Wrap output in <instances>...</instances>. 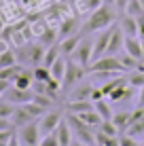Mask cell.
Segmentation results:
<instances>
[{"mask_svg":"<svg viewBox=\"0 0 144 146\" xmlns=\"http://www.w3.org/2000/svg\"><path fill=\"white\" fill-rule=\"evenodd\" d=\"M96 144L98 146H117L119 144V138L108 135V133H104L102 129H98V131H96Z\"/></svg>","mask_w":144,"mask_h":146,"instance_id":"603a6c76","label":"cell"},{"mask_svg":"<svg viewBox=\"0 0 144 146\" xmlns=\"http://www.w3.org/2000/svg\"><path fill=\"white\" fill-rule=\"evenodd\" d=\"M0 28H2V19H0Z\"/></svg>","mask_w":144,"mask_h":146,"instance_id":"bcb514c9","label":"cell"},{"mask_svg":"<svg viewBox=\"0 0 144 146\" xmlns=\"http://www.w3.org/2000/svg\"><path fill=\"white\" fill-rule=\"evenodd\" d=\"M19 133H17V140L19 144H26V146H38L40 144V125L36 123V121H30V123L21 125V127H17Z\"/></svg>","mask_w":144,"mask_h":146,"instance_id":"3957f363","label":"cell"},{"mask_svg":"<svg viewBox=\"0 0 144 146\" xmlns=\"http://www.w3.org/2000/svg\"><path fill=\"white\" fill-rule=\"evenodd\" d=\"M142 144H144V135H142Z\"/></svg>","mask_w":144,"mask_h":146,"instance_id":"7dc6e473","label":"cell"},{"mask_svg":"<svg viewBox=\"0 0 144 146\" xmlns=\"http://www.w3.org/2000/svg\"><path fill=\"white\" fill-rule=\"evenodd\" d=\"M72 59L76 64H81V66H85V68L91 66V62H93V40L81 38V42L76 44V49L72 53Z\"/></svg>","mask_w":144,"mask_h":146,"instance_id":"5b68a950","label":"cell"},{"mask_svg":"<svg viewBox=\"0 0 144 146\" xmlns=\"http://www.w3.org/2000/svg\"><path fill=\"white\" fill-rule=\"evenodd\" d=\"M91 91H93V87L91 85H74V87L70 89V98L68 100H91Z\"/></svg>","mask_w":144,"mask_h":146,"instance_id":"d6986e66","label":"cell"},{"mask_svg":"<svg viewBox=\"0 0 144 146\" xmlns=\"http://www.w3.org/2000/svg\"><path fill=\"white\" fill-rule=\"evenodd\" d=\"M125 13L133 15V17H140V15H144V4H142V0H129Z\"/></svg>","mask_w":144,"mask_h":146,"instance_id":"f1b7e54d","label":"cell"},{"mask_svg":"<svg viewBox=\"0 0 144 146\" xmlns=\"http://www.w3.org/2000/svg\"><path fill=\"white\" fill-rule=\"evenodd\" d=\"M11 127H15L11 119H4V117H0V129H11Z\"/></svg>","mask_w":144,"mask_h":146,"instance_id":"ab89813d","label":"cell"},{"mask_svg":"<svg viewBox=\"0 0 144 146\" xmlns=\"http://www.w3.org/2000/svg\"><path fill=\"white\" fill-rule=\"evenodd\" d=\"M138 106H144V85L140 87V93H138Z\"/></svg>","mask_w":144,"mask_h":146,"instance_id":"b9f144b4","label":"cell"},{"mask_svg":"<svg viewBox=\"0 0 144 146\" xmlns=\"http://www.w3.org/2000/svg\"><path fill=\"white\" fill-rule=\"evenodd\" d=\"M2 4H4V0H0V9H2Z\"/></svg>","mask_w":144,"mask_h":146,"instance_id":"f6af8a7d","label":"cell"},{"mask_svg":"<svg viewBox=\"0 0 144 146\" xmlns=\"http://www.w3.org/2000/svg\"><path fill=\"white\" fill-rule=\"evenodd\" d=\"M138 142H136V138H131V135H121L119 138V146H136Z\"/></svg>","mask_w":144,"mask_h":146,"instance_id":"d590c367","label":"cell"},{"mask_svg":"<svg viewBox=\"0 0 144 146\" xmlns=\"http://www.w3.org/2000/svg\"><path fill=\"white\" fill-rule=\"evenodd\" d=\"M127 4H129V0H115V4H112V7H115L117 11L123 15V13L127 11Z\"/></svg>","mask_w":144,"mask_h":146,"instance_id":"8d00e7d4","label":"cell"},{"mask_svg":"<svg viewBox=\"0 0 144 146\" xmlns=\"http://www.w3.org/2000/svg\"><path fill=\"white\" fill-rule=\"evenodd\" d=\"M112 121H115V125L119 129H127V125L131 121V112H117V114H112Z\"/></svg>","mask_w":144,"mask_h":146,"instance_id":"4316f807","label":"cell"},{"mask_svg":"<svg viewBox=\"0 0 144 146\" xmlns=\"http://www.w3.org/2000/svg\"><path fill=\"white\" fill-rule=\"evenodd\" d=\"M17 62V55L13 51H9V49H4V51H0V70L2 68H9V66H15Z\"/></svg>","mask_w":144,"mask_h":146,"instance_id":"d4e9b609","label":"cell"},{"mask_svg":"<svg viewBox=\"0 0 144 146\" xmlns=\"http://www.w3.org/2000/svg\"><path fill=\"white\" fill-rule=\"evenodd\" d=\"M81 11H87V13H91V11H96L98 7H102L104 4V0H81Z\"/></svg>","mask_w":144,"mask_h":146,"instance_id":"1f68e13d","label":"cell"},{"mask_svg":"<svg viewBox=\"0 0 144 146\" xmlns=\"http://www.w3.org/2000/svg\"><path fill=\"white\" fill-rule=\"evenodd\" d=\"M138 38L144 40V15L138 17Z\"/></svg>","mask_w":144,"mask_h":146,"instance_id":"74e56055","label":"cell"},{"mask_svg":"<svg viewBox=\"0 0 144 146\" xmlns=\"http://www.w3.org/2000/svg\"><path fill=\"white\" fill-rule=\"evenodd\" d=\"M40 146H59L55 131H51V133H44L42 138H40Z\"/></svg>","mask_w":144,"mask_h":146,"instance_id":"e575fe53","label":"cell"},{"mask_svg":"<svg viewBox=\"0 0 144 146\" xmlns=\"http://www.w3.org/2000/svg\"><path fill=\"white\" fill-rule=\"evenodd\" d=\"M112 21H115V11H112L108 4H102L98 7L96 11H91L89 19L83 23L81 34H93V32H100L104 28H110Z\"/></svg>","mask_w":144,"mask_h":146,"instance_id":"6da1fadb","label":"cell"},{"mask_svg":"<svg viewBox=\"0 0 144 146\" xmlns=\"http://www.w3.org/2000/svg\"><path fill=\"white\" fill-rule=\"evenodd\" d=\"M64 117H62V112H57V110H49V112H44L40 119V133L44 135V133H51V131H55L57 129V125H59V121H62Z\"/></svg>","mask_w":144,"mask_h":146,"instance_id":"52a82bcc","label":"cell"},{"mask_svg":"<svg viewBox=\"0 0 144 146\" xmlns=\"http://www.w3.org/2000/svg\"><path fill=\"white\" fill-rule=\"evenodd\" d=\"M7 2H13V4H15V2H17V0H7Z\"/></svg>","mask_w":144,"mask_h":146,"instance_id":"ee69618b","label":"cell"},{"mask_svg":"<svg viewBox=\"0 0 144 146\" xmlns=\"http://www.w3.org/2000/svg\"><path fill=\"white\" fill-rule=\"evenodd\" d=\"M93 104H96L93 108L98 110V114H100L104 121H106V119H112V108H110V104H106V100H104V98L98 100V102H93Z\"/></svg>","mask_w":144,"mask_h":146,"instance_id":"484cf974","label":"cell"},{"mask_svg":"<svg viewBox=\"0 0 144 146\" xmlns=\"http://www.w3.org/2000/svg\"><path fill=\"white\" fill-rule=\"evenodd\" d=\"M11 80H7V78H0V95H4V93H7V89L9 87H11Z\"/></svg>","mask_w":144,"mask_h":146,"instance_id":"f35d334b","label":"cell"},{"mask_svg":"<svg viewBox=\"0 0 144 146\" xmlns=\"http://www.w3.org/2000/svg\"><path fill=\"white\" fill-rule=\"evenodd\" d=\"M72 133H74V144H83V146H93L96 144V133L91 131V127L72 129Z\"/></svg>","mask_w":144,"mask_h":146,"instance_id":"7c38bea8","label":"cell"},{"mask_svg":"<svg viewBox=\"0 0 144 146\" xmlns=\"http://www.w3.org/2000/svg\"><path fill=\"white\" fill-rule=\"evenodd\" d=\"M32 74H34V80L47 83V80L51 78V68H49V66H44V64H38V66H34Z\"/></svg>","mask_w":144,"mask_h":146,"instance_id":"cb8c5ba5","label":"cell"},{"mask_svg":"<svg viewBox=\"0 0 144 146\" xmlns=\"http://www.w3.org/2000/svg\"><path fill=\"white\" fill-rule=\"evenodd\" d=\"M125 133L131 135V138H142V135H144V117H140L138 121L129 123V127L125 129Z\"/></svg>","mask_w":144,"mask_h":146,"instance_id":"7402d4cb","label":"cell"},{"mask_svg":"<svg viewBox=\"0 0 144 146\" xmlns=\"http://www.w3.org/2000/svg\"><path fill=\"white\" fill-rule=\"evenodd\" d=\"M44 51H47V47L40 42H34L28 47V64H32V66H38V64H42V57H44Z\"/></svg>","mask_w":144,"mask_h":146,"instance_id":"5bb4252c","label":"cell"},{"mask_svg":"<svg viewBox=\"0 0 144 146\" xmlns=\"http://www.w3.org/2000/svg\"><path fill=\"white\" fill-rule=\"evenodd\" d=\"M74 34H81L78 32V21L76 17H66L59 21V30H57V36L59 40L62 38H68V36H74Z\"/></svg>","mask_w":144,"mask_h":146,"instance_id":"30bf717a","label":"cell"},{"mask_svg":"<svg viewBox=\"0 0 144 146\" xmlns=\"http://www.w3.org/2000/svg\"><path fill=\"white\" fill-rule=\"evenodd\" d=\"M142 108H144V106H142Z\"/></svg>","mask_w":144,"mask_h":146,"instance_id":"c3c4849f","label":"cell"},{"mask_svg":"<svg viewBox=\"0 0 144 146\" xmlns=\"http://www.w3.org/2000/svg\"><path fill=\"white\" fill-rule=\"evenodd\" d=\"M93 106H96V104H93L91 100H68L66 112H76V114H81V112H85V110H93Z\"/></svg>","mask_w":144,"mask_h":146,"instance_id":"9a60e30c","label":"cell"},{"mask_svg":"<svg viewBox=\"0 0 144 146\" xmlns=\"http://www.w3.org/2000/svg\"><path fill=\"white\" fill-rule=\"evenodd\" d=\"M66 66H68L66 55H59L55 62L49 66V68H51V78H57L59 83H62V80H64V74H66Z\"/></svg>","mask_w":144,"mask_h":146,"instance_id":"e0dca14e","label":"cell"},{"mask_svg":"<svg viewBox=\"0 0 144 146\" xmlns=\"http://www.w3.org/2000/svg\"><path fill=\"white\" fill-rule=\"evenodd\" d=\"M32 83H34V74L30 72V70H21V72L13 78V85L15 87H21V89H32Z\"/></svg>","mask_w":144,"mask_h":146,"instance_id":"ffe728a7","label":"cell"},{"mask_svg":"<svg viewBox=\"0 0 144 146\" xmlns=\"http://www.w3.org/2000/svg\"><path fill=\"white\" fill-rule=\"evenodd\" d=\"M78 117L85 121V125H87V127H91V129L100 127V123L104 121V119L100 117V114H98V110H96V108H93V110H85V112H81Z\"/></svg>","mask_w":144,"mask_h":146,"instance_id":"44dd1931","label":"cell"},{"mask_svg":"<svg viewBox=\"0 0 144 146\" xmlns=\"http://www.w3.org/2000/svg\"><path fill=\"white\" fill-rule=\"evenodd\" d=\"M57 38V32L55 30H44V32H40V36H38V42L44 44V47H49V44H53Z\"/></svg>","mask_w":144,"mask_h":146,"instance_id":"f546056e","label":"cell"},{"mask_svg":"<svg viewBox=\"0 0 144 146\" xmlns=\"http://www.w3.org/2000/svg\"><path fill=\"white\" fill-rule=\"evenodd\" d=\"M11 121H13L15 129H17V127H21V125H26V123H30V121H36V119H34L32 114H30L28 110H26V106H23V104H21V106H17V108H15V112H13V117H11Z\"/></svg>","mask_w":144,"mask_h":146,"instance_id":"2e32d148","label":"cell"},{"mask_svg":"<svg viewBox=\"0 0 144 146\" xmlns=\"http://www.w3.org/2000/svg\"><path fill=\"white\" fill-rule=\"evenodd\" d=\"M85 66H81V64H76L74 59H70L66 66V74H64V80H62V91H70L74 85L78 83L83 76H85Z\"/></svg>","mask_w":144,"mask_h":146,"instance_id":"277c9868","label":"cell"},{"mask_svg":"<svg viewBox=\"0 0 144 146\" xmlns=\"http://www.w3.org/2000/svg\"><path fill=\"white\" fill-rule=\"evenodd\" d=\"M102 98H106V95L102 93V89H96V87H93V91H91V102H98V100H102Z\"/></svg>","mask_w":144,"mask_h":146,"instance_id":"60d3db41","label":"cell"},{"mask_svg":"<svg viewBox=\"0 0 144 146\" xmlns=\"http://www.w3.org/2000/svg\"><path fill=\"white\" fill-rule=\"evenodd\" d=\"M89 70L96 72V74H112V76L127 72L125 66L121 64V59H119V55H108V53L102 55V57H98V59H93Z\"/></svg>","mask_w":144,"mask_h":146,"instance_id":"7a4b0ae2","label":"cell"},{"mask_svg":"<svg viewBox=\"0 0 144 146\" xmlns=\"http://www.w3.org/2000/svg\"><path fill=\"white\" fill-rule=\"evenodd\" d=\"M123 44H125V34H123V30L119 28V26H112V32H110V40H108L106 53H108V55H117V53L123 49Z\"/></svg>","mask_w":144,"mask_h":146,"instance_id":"ba28073f","label":"cell"},{"mask_svg":"<svg viewBox=\"0 0 144 146\" xmlns=\"http://www.w3.org/2000/svg\"><path fill=\"white\" fill-rule=\"evenodd\" d=\"M83 34H74V36H68V38H62L59 40V49H62V55H72L76 44L81 42Z\"/></svg>","mask_w":144,"mask_h":146,"instance_id":"ac0fdd59","label":"cell"},{"mask_svg":"<svg viewBox=\"0 0 144 146\" xmlns=\"http://www.w3.org/2000/svg\"><path fill=\"white\" fill-rule=\"evenodd\" d=\"M119 28L123 30L125 36H138V17H133L129 13H123V19L119 23Z\"/></svg>","mask_w":144,"mask_h":146,"instance_id":"4fadbf2b","label":"cell"},{"mask_svg":"<svg viewBox=\"0 0 144 146\" xmlns=\"http://www.w3.org/2000/svg\"><path fill=\"white\" fill-rule=\"evenodd\" d=\"M125 53H129L131 57L142 59L144 57V47H142V40L138 36H125V44H123Z\"/></svg>","mask_w":144,"mask_h":146,"instance_id":"8fae6325","label":"cell"},{"mask_svg":"<svg viewBox=\"0 0 144 146\" xmlns=\"http://www.w3.org/2000/svg\"><path fill=\"white\" fill-rule=\"evenodd\" d=\"M55 135H57L59 146H70V144H74V133H72V129H70V125H68L66 119L59 121V125H57V129H55Z\"/></svg>","mask_w":144,"mask_h":146,"instance_id":"9c48e42d","label":"cell"},{"mask_svg":"<svg viewBox=\"0 0 144 146\" xmlns=\"http://www.w3.org/2000/svg\"><path fill=\"white\" fill-rule=\"evenodd\" d=\"M4 100L15 104V106H21V104H28V102L34 100V91L32 89H21V87L11 85V87L7 89V93H4Z\"/></svg>","mask_w":144,"mask_h":146,"instance_id":"8992f818","label":"cell"},{"mask_svg":"<svg viewBox=\"0 0 144 146\" xmlns=\"http://www.w3.org/2000/svg\"><path fill=\"white\" fill-rule=\"evenodd\" d=\"M104 4H108V7H112V4H115V0H104Z\"/></svg>","mask_w":144,"mask_h":146,"instance_id":"7bdbcfd3","label":"cell"},{"mask_svg":"<svg viewBox=\"0 0 144 146\" xmlns=\"http://www.w3.org/2000/svg\"><path fill=\"white\" fill-rule=\"evenodd\" d=\"M127 85H131L133 89H140L142 85H144V70H142V72H136V74H131V76L127 78Z\"/></svg>","mask_w":144,"mask_h":146,"instance_id":"836d02e7","label":"cell"},{"mask_svg":"<svg viewBox=\"0 0 144 146\" xmlns=\"http://www.w3.org/2000/svg\"><path fill=\"white\" fill-rule=\"evenodd\" d=\"M15 127L11 129H0V146H7V144H17L15 142Z\"/></svg>","mask_w":144,"mask_h":146,"instance_id":"4dcf8cb0","label":"cell"},{"mask_svg":"<svg viewBox=\"0 0 144 146\" xmlns=\"http://www.w3.org/2000/svg\"><path fill=\"white\" fill-rule=\"evenodd\" d=\"M15 104H11V102H7V100H4V102H0V117H4V119H11L13 117V112H15Z\"/></svg>","mask_w":144,"mask_h":146,"instance_id":"d6a6232c","label":"cell"},{"mask_svg":"<svg viewBox=\"0 0 144 146\" xmlns=\"http://www.w3.org/2000/svg\"><path fill=\"white\" fill-rule=\"evenodd\" d=\"M98 129H102V131H104V133H108V135H115V138L119 135V131H121V129H119L117 125H115V121H112V119H106V121H102V123H100V127H98Z\"/></svg>","mask_w":144,"mask_h":146,"instance_id":"83f0119b","label":"cell"}]
</instances>
